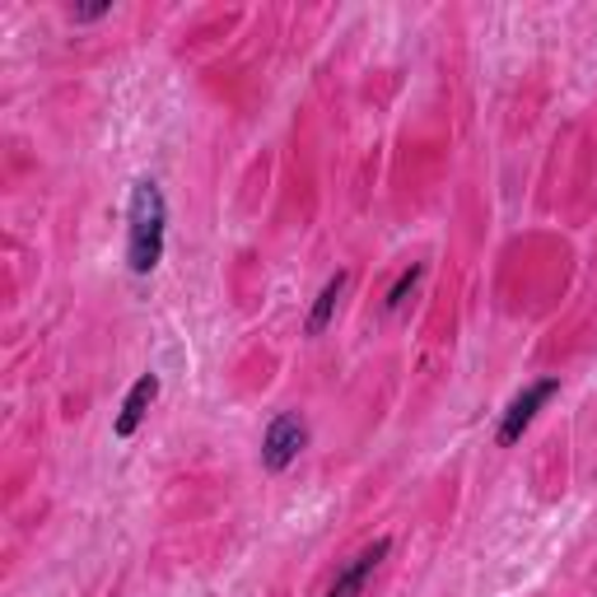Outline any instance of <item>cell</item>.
Here are the masks:
<instances>
[{
	"instance_id": "cell-1",
	"label": "cell",
	"mask_w": 597,
	"mask_h": 597,
	"mask_svg": "<svg viewBox=\"0 0 597 597\" xmlns=\"http://www.w3.org/2000/svg\"><path fill=\"white\" fill-rule=\"evenodd\" d=\"M164 233H168V201L154 178H140L127 201V266L136 276H150L164 262Z\"/></svg>"
},
{
	"instance_id": "cell-2",
	"label": "cell",
	"mask_w": 597,
	"mask_h": 597,
	"mask_svg": "<svg viewBox=\"0 0 597 597\" xmlns=\"http://www.w3.org/2000/svg\"><path fill=\"white\" fill-rule=\"evenodd\" d=\"M308 448V420L298 411H280L262 434V467L266 471H285L298 453Z\"/></svg>"
},
{
	"instance_id": "cell-3",
	"label": "cell",
	"mask_w": 597,
	"mask_h": 597,
	"mask_svg": "<svg viewBox=\"0 0 597 597\" xmlns=\"http://www.w3.org/2000/svg\"><path fill=\"white\" fill-rule=\"evenodd\" d=\"M388 551H392V537H373L365 551H355V556L336 570V579H332V588H327V597H359V593L369 588V579L379 574V564L388 560Z\"/></svg>"
},
{
	"instance_id": "cell-4",
	"label": "cell",
	"mask_w": 597,
	"mask_h": 597,
	"mask_svg": "<svg viewBox=\"0 0 597 597\" xmlns=\"http://www.w3.org/2000/svg\"><path fill=\"white\" fill-rule=\"evenodd\" d=\"M560 392V383L556 379H542V383H528L523 392H518V397L509 402V411H505V420H499V444H518V439H523V430L532 425V420H537V411L546 402H551Z\"/></svg>"
},
{
	"instance_id": "cell-5",
	"label": "cell",
	"mask_w": 597,
	"mask_h": 597,
	"mask_svg": "<svg viewBox=\"0 0 597 597\" xmlns=\"http://www.w3.org/2000/svg\"><path fill=\"white\" fill-rule=\"evenodd\" d=\"M154 397H160V373H140V379L131 383V392H127V402H122L117 420H113V434L117 439H131L140 430V420L150 416Z\"/></svg>"
},
{
	"instance_id": "cell-6",
	"label": "cell",
	"mask_w": 597,
	"mask_h": 597,
	"mask_svg": "<svg viewBox=\"0 0 597 597\" xmlns=\"http://www.w3.org/2000/svg\"><path fill=\"white\" fill-rule=\"evenodd\" d=\"M345 285H351V271H336V276L318 290V304H313L308 322H304V332H308V336H322V332H327V322H332V318H336V308H341Z\"/></svg>"
},
{
	"instance_id": "cell-7",
	"label": "cell",
	"mask_w": 597,
	"mask_h": 597,
	"mask_svg": "<svg viewBox=\"0 0 597 597\" xmlns=\"http://www.w3.org/2000/svg\"><path fill=\"white\" fill-rule=\"evenodd\" d=\"M420 276H425V266H406V271L397 276V280H392V290H388V313H397L402 304H406V298H411V290L420 285Z\"/></svg>"
},
{
	"instance_id": "cell-8",
	"label": "cell",
	"mask_w": 597,
	"mask_h": 597,
	"mask_svg": "<svg viewBox=\"0 0 597 597\" xmlns=\"http://www.w3.org/2000/svg\"><path fill=\"white\" fill-rule=\"evenodd\" d=\"M107 10H113L107 0H99V5H75V10H71V20H75V24H93V20H103Z\"/></svg>"
}]
</instances>
